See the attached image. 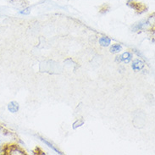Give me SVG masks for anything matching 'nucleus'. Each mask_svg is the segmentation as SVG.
Here are the masks:
<instances>
[{"mask_svg": "<svg viewBox=\"0 0 155 155\" xmlns=\"http://www.w3.org/2000/svg\"><path fill=\"white\" fill-rule=\"evenodd\" d=\"M20 105L15 101H12L8 104V110L10 113H16L19 110Z\"/></svg>", "mask_w": 155, "mask_h": 155, "instance_id": "1", "label": "nucleus"}, {"mask_svg": "<svg viewBox=\"0 0 155 155\" xmlns=\"http://www.w3.org/2000/svg\"><path fill=\"white\" fill-rule=\"evenodd\" d=\"M143 67H144V63H143L142 60L136 59V60L133 61V63H132V69L134 70L135 71H141Z\"/></svg>", "mask_w": 155, "mask_h": 155, "instance_id": "2", "label": "nucleus"}, {"mask_svg": "<svg viewBox=\"0 0 155 155\" xmlns=\"http://www.w3.org/2000/svg\"><path fill=\"white\" fill-rule=\"evenodd\" d=\"M131 58H132V54L129 53V52H126L124 53L121 56H120V60L124 62V63H129L130 60H131Z\"/></svg>", "mask_w": 155, "mask_h": 155, "instance_id": "3", "label": "nucleus"}, {"mask_svg": "<svg viewBox=\"0 0 155 155\" xmlns=\"http://www.w3.org/2000/svg\"><path fill=\"white\" fill-rule=\"evenodd\" d=\"M110 38H107V37H103L99 39V43H100L101 46L103 47H108L110 44Z\"/></svg>", "mask_w": 155, "mask_h": 155, "instance_id": "4", "label": "nucleus"}, {"mask_svg": "<svg viewBox=\"0 0 155 155\" xmlns=\"http://www.w3.org/2000/svg\"><path fill=\"white\" fill-rule=\"evenodd\" d=\"M8 153L9 154H24L25 153L23 151H21V149H19L17 147H14L11 149H9Z\"/></svg>", "mask_w": 155, "mask_h": 155, "instance_id": "5", "label": "nucleus"}, {"mask_svg": "<svg viewBox=\"0 0 155 155\" xmlns=\"http://www.w3.org/2000/svg\"><path fill=\"white\" fill-rule=\"evenodd\" d=\"M122 49V47L120 45V44H114L113 46L110 48V52L112 54H116V53H119L120 52Z\"/></svg>", "mask_w": 155, "mask_h": 155, "instance_id": "6", "label": "nucleus"}, {"mask_svg": "<svg viewBox=\"0 0 155 155\" xmlns=\"http://www.w3.org/2000/svg\"><path fill=\"white\" fill-rule=\"evenodd\" d=\"M146 25H147V22L146 21H144V22H139V23H137L136 25L133 26V29L135 30V31H138V30H141L143 29V28H144L145 26H146Z\"/></svg>", "mask_w": 155, "mask_h": 155, "instance_id": "7", "label": "nucleus"}, {"mask_svg": "<svg viewBox=\"0 0 155 155\" xmlns=\"http://www.w3.org/2000/svg\"><path fill=\"white\" fill-rule=\"evenodd\" d=\"M41 140H42V142H43V143H45V144H47V145H48V147H51V148H52V149H53V150H54L55 152H57V153H60V154H61V153H60V152H59V150H58V149H56V148H55V147H54V146H53V145H52V144H51V143H48V141H46V140H44V139H43V138H41Z\"/></svg>", "mask_w": 155, "mask_h": 155, "instance_id": "8", "label": "nucleus"}, {"mask_svg": "<svg viewBox=\"0 0 155 155\" xmlns=\"http://www.w3.org/2000/svg\"><path fill=\"white\" fill-rule=\"evenodd\" d=\"M30 12H31V8H26L23 10H21L19 13L21 15H28Z\"/></svg>", "mask_w": 155, "mask_h": 155, "instance_id": "9", "label": "nucleus"}, {"mask_svg": "<svg viewBox=\"0 0 155 155\" xmlns=\"http://www.w3.org/2000/svg\"><path fill=\"white\" fill-rule=\"evenodd\" d=\"M1 129H2V127H1V126H0V130H1Z\"/></svg>", "mask_w": 155, "mask_h": 155, "instance_id": "10", "label": "nucleus"}, {"mask_svg": "<svg viewBox=\"0 0 155 155\" xmlns=\"http://www.w3.org/2000/svg\"><path fill=\"white\" fill-rule=\"evenodd\" d=\"M0 143H1V140H0Z\"/></svg>", "mask_w": 155, "mask_h": 155, "instance_id": "11", "label": "nucleus"}]
</instances>
